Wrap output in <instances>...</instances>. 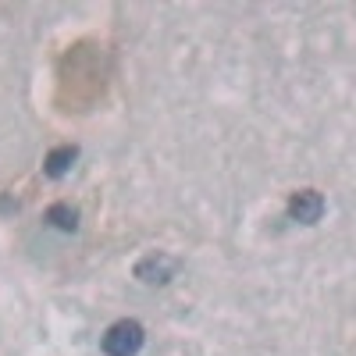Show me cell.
I'll return each instance as SVG.
<instances>
[{
  "mask_svg": "<svg viewBox=\"0 0 356 356\" xmlns=\"http://www.w3.org/2000/svg\"><path fill=\"white\" fill-rule=\"evenodd\" d=\"M143 342H146V332H143V324L139 321H114L111 328L104 332V353L107 356H139V349H143Z\"/></svg>",
  "mask_w": 356,
  "mask_h": 356,
  "instance_id": "6da1fadb",
  "label": "cell"
},
{
  "mask_svg": "<svg viewBox=\"0 0 356 356\" xmlns=\"http://www.w3.org/2000/svg\"><path fill=\"white\" fill-rule=\"evenodd\" d=\"M285 211H289L292 221H300V225H317L321 214H324V196L317 189H300V193L289 196Z\"/></svg>",
  "mask_w": 356,
  "mask_h": 356,
  "instance_id": "7a4b0ae2",
  "label": "cell"
},
{
  "mask_svg": "<svg viewBox=\"0 0 356 356\" xmlns=\"http://www.w3.org/2000/svg\"><path fill=\"white\" fill-rule=\"evenodd\" d=\"M171 275H175V260L164 253H150L136 264V278H143L146 285H164Z\"/></svg>",
  "mask_w": 356,
  "mask_h": 356,
  "instance_id": "3957f363",
  "label": "cell"
},
{
  "mask_svg": "<svg viewBox=\"0 0 356 356\" xmlns=\"http://www.w3.org/2000/svg\"><path fill=\"white\" fill-rule=\"evenodd\" d=\"M75 157H79L75 146H57V150L47 157V175H50V178L68 175V168H72V161H75Z\"/></svg>",
  "mask_w": 356,
  "mask_h": 356,
  "instance_id": "277c9868",
  "label": "cell"
},
{
  "mask_svg": "<svg viewBox=\"0 0 356 356\" xmlns=\"http://www.w3.org/2000/svg\"><path fill=\"white\" fill-rule=\"evenodd\" d=\"M47 221H54L57 228H65V232H75L79 228V211L72 203H54L47 211Z\"/></svg>",
  "mask_w": 356,
  "mask_h": 356,
  "instance_id": "5b68a950",
  "label": "cell"
}]
</instances>
